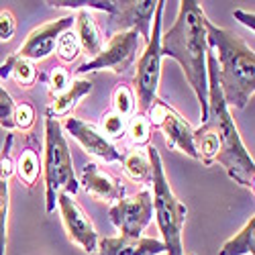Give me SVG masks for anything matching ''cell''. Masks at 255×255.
<instances>
[{"label": "cell", "instance_id": "6da1fadb", "mask_svg": "<svg viewBox=\"0 0 255 255\" xmlns=\"http://www.w3.org/2000/svg\"><path fill=\"white\" fill-rule=\"evenodd\" d=\"M178 18L174 27L159 39L161 57L176 59L184 76L194 90L200 102L202 123L206 121V104H208V78H206V29H204V10L196 0H182L178 2Z\"/></svg>", "mask_w": 255, "mask_h": 255}, {"label": "cell", "instance_id": "7a4b0ae2", "mask_svg": "<svg viewBox=\"0 0 255 255\" xmlns=\"http://www.w3.org/2000/svg\"><path fill=\"white\" fill-rule=\"evenodd\" d=\"M206 45L217 59L219 88L227 106L245 109L255 92V53L241 35L204 18Z\"/></svg>", "mask_w": 255, "mask_h": 255}, {"label": "cell", "instance_id": "3957f363", "mask_svg": "<svg viewBox=\"0 0 255 255\" xmlns=\"http://www.w3.org/2000/svg\"><path fill=\"white\" fill-rule=\"evenodd\" d=\"M206 78H208V104H206V121L219 137V155L217 163L225 167L231 180L253 190L255 180V163L249 155L247 147L241 141V135L231 117L229 106L221 94L219 78H217V59L212 49L206 53Z\"/></svg>", "mask_w": 255, "mask_h": 255}, {"label": "cell", "instance_id": "277c9868", "mask_svg": "<svg viewBox=\"0 0 255 255\" xmlns=\"http://www.w3.org/2000/svg\"><path fill=\"white\" fill-rule=\"evenodd\" d=\"M147 155L151 161V186H153V212L157 219V227L163 237L165 255H184V243H182V231L186 223L188 208L184 202L176 198V194L169 188V182L163 172V163L159 157V151L153 145L147 147Z\"/></svg>", "mask_w": 255, "mask_h": 255}, {"label": "cell", "instance_id": "5b68a950", "mask_svg": "<svg viewBox=\"0 0 255 255\" xmlns=\"http://www.w3.org/2000/svg\"><path fill=\"white\" fill-rule=\"evenodd\" d=\"M45 212L51 215L57 204V194L66 192L70 196L78 194L80 184L74 176L72 155L61 125L55 119H45Z\"/></svg>", "mask_w": 255, "mask_h": 255}, {"label": "cell", "instance_id": "8992f818", "mask_svg": "<svg viewBox=\"0 0 255 255\" xmlns=\"http://www.w3.org/2000/svg\"><path fill=\"white\" fill-rule=\"evenodd\" d=\"M165 2L157 0V8L153 14V31L149 33V41L147 47L141 53L137 61V70H135V100H137V113L147 115L153 102L157 100V86H159V78H161V49H159V39H161V12H163Z\"/></svg>", "mask_w": 255, "mask_h": 255}, {"label": "cell", "instance_id": "52a82bcc", "mask_svg": "<svg viewBox=\"0 0 255 255\" xmlns=\"http://www.w3.org/2000/svg\"><path fill=\"white\" fill-rule=\"evenodd\" d=\"M139 43H141V37L137 31L115 33L109 37L106 45H102L100 53L94 59L82 63L76 70V74L98 72V70H113L115 74H125L137 59Z\"/></svg>", "mask_w": 255, "mask_h": 255}, {"label": "cell", "instance_id": "ba28073f", "mask_svg": "<svg viewBox=\"0 0 255 255\" xmlns=\"http://www.w3.org/2000/svg\"><path fill=\"white\" fill-rule=\"evenodd\" d=\"M149 119L153 129H159L165 137V145L169 149H178L190 157L196 159V151H194V141H192V135H194V129L190 127V123L180 115L176 113L172 106H167L163 100H155L153 106L149 109Z\"/></svg>", "mask_w": 255, "mask_h": 255}, {"label": "cell", "instance_id": "9c48e42d", "mask_svg": "<svg viewBox=\"0 0 255 255\" xmlns=\"http://www.w3.org/2000/svg\"><path fill=\"white\" fill-rule=\"evenodd\" d=\"M155 8L157 0H113L106 33L115 35L123 31H137L143 41H149Z\"/></svg>", "mask_w": 255, "mask_h": 255}, {"label": "cell", "instance_id": "30bf717a", "mask_svg": "<svg viewBox=\"0 0 255 255\" xmlns=\"http://www.w3.org/2000/svg\"><path fill=\"white\" fill-rule=\"evenodd\" d=\"M109 217L113 225L121 231V237L137 239L143 229L151 223L153 217V200L149 190H141L131 198H121L115 206H111Z\"/></svg>", "mask_w": 255, "mask_h": 255}, {"label": "cell", "instance_id": "8fae6325", "mask_svg": "<svg viewBox=\"0 0 255 255\" xmlns=\"http://www.w3.org/2000/svg\"><path fill=\"white\" fill-rule=\"evenodd\" d=\"M57 206L61 212V223L68 233V239L76 245H80L86 253H94L98 245V233L92 225V221L86 217L82 206L66 192L57 194Z\"/></svg>", "mask_w": 255, "mask_h": 255}, {"label": "cell", "instance_id": "7c38bea8", "mask_svg": "<svg viewBox=\"0 0 255 255\" xmlns=\"http://www.w3.org/2000/svg\"><path fill=\"white\" fill-rule=\"evenodd\" d=\"M72 27H74V16H61L57 20H51V23L41 25L29 33L27 41L20 45V49L14 55L20 59H29V61L45 59L55 51L59 35L63 31H70Z\"/></svg>", "mask_w": 255, "mask_h": 255}, {"label": "cell", "instance_id": "4fadbf2b", "mask_svg": "<svg viewBox=\"0 0 255 255\" xmlns=\"http://www.w3.org/2000/svg\"><path fill=\"white\" fill-rule=\"evenodd\" d=\"M66 129L70 131V135L84 147V151H88L104 161H121V151L117 147L102 135V131H98L94 125L80 121L76 117H68L66 119Z\"/></svg>", "mask_w": 255, "mask_h": 255}, {"label": "cell", "instance_id": "5bb4252c", "mask_svg": "<svg viewBox=\"0 0 255 255\" xmlns=\"http://www.w3.org/2000/svg\"><path fill=\"white\" fill-rule=\"evenodd\" d=\"M96 255H161L165 247L157 239L149 237H102L96 245Z\"/></svg>", "mask_w": 255, "mask_h": 255}, {"label": "cell", "instance_id": "9a60e30c", "mask_svg": "<svg viewBox=\"0 0 255 255\" xmlns=\"http://www.w3.org/2000/svg\"><path fill=\"white\" fill-rule=\"evenodd\" d=\"M82 188L86 192L98 200H121L125 198V188L123 184L111 176L109 172H102L96 163H86L82 172V180H80Z\"/></svg>", "mask_w": 255, "mask_h": 255}, {"label": "cell", "instance_id": "2e32d148", "mask_svg": "<svg viewBox=\"0 0 255 255\" xmlns=\"http://www.w3.org/2000/svg\"><path fill=\"white\" fill-rule=\"evenodd\" d=\"M92 92V82L76 78L70 82V86L63 90L61 94L53 96V100L47 104V119H59V117H70V113L76 109V104L80 98Z\"/></svg>", "mask_w": 255, "mask_h": 255}, {"label": "cell", "instance_id": "e0dca14e", "mask_svg": "<svg viewBox=\"0 0 255 255\" xmlns=\"http://www.w3.org/2000/svg\"><path fill=\"white\" fill-rule=\"evenodd\" d=\"M74 25H76V37L80 41V49L86 55H90V59H94L102 49V33L98 29L96 18L92 16L90 10H78Z\"/></svg>", "mask_w": 255, "mask_h": 255}, {"label": "cell", "instance_id": "ac0fdd59", "mask_svg": "<svg viewBox=\"0 0 255 255\" xmlns=\"http://www.w3.org/2000/svg\"><path fill=\"white\" fill-rule=\"evenodd\" d=\"M194 141V151H196V159L200 163H204L206 167L217 163V155H219V137L212 131V127L208 123H202L200 129L194 131L192 135Z\"/></svg>", "mask_w": 255, "mask_h": 255}, {"label": "cell", "instance_id": "d6986e66", "mask_svg": "<svg viewBox=\"0 0 255 255\" xmlns=\"http://www.w3.org/2000/svg\"><path fill=\"white\" fill-rule=\"evenodd\" d=\"M14 78V82L20 88H31L37 82V70L33 66V61L20 59L16 55L6 57L4 63H0V78Z\"/></svg>", "mask_w": 255, "mask_h": 255}, {"label": "cell", "instance_id": "ffe728a7", "mask_svg": "<svg viewBox=\"0 0 255 255\" xmlns=\"http://www.w3.org/2000/svg\"><path fill=\"white\" fill-rule=\"evenodd\" d=\"M253 253H255V217L251 215V219H247L245 227L237 235L223 243L219 255H253Z\"/></svg>", "mask_w": 255, "mask_h": 255}, {"label": "cell", "instance_id": "44dd1931", "mask_svg": "<svg viewBox=\"0 0 255 255\" xmlns=\"http://www.w3.org/2000/svg\"><path fill=\"white\" fill-rule=\"evenodd\" d=\"M121 161H123V169L127 178H131L133 182H141V184H151V161H149L147 151L137 147V149L123 155Z\"/></svg>", "mask_w": 255, "mask_h": 255}, {"label": "cell", "instance_id": "7402d4cb", "mask_svg": "<svg viewBox=\"0 0 255 255\" xmlns=\"http://www.w3.org/2000/svg\"><path fill=\"white\" fill-rule=\"evenodd\" d=\"M16 169V176L18 180L23 182L27 188H33L41 176V161H39V155L33 151V149H25L23 153L18 155V161L14 165Z\"/></svg>", "mask_w": 255, "mask_h": 255}, {"label": "cell", "instance_id": "603a6c76", "mask_svg": "<svg viewBox=\"0 0 255 255\" xmlns=\"http://www.w3.org/2000/svg\"><path fill=\"white\" fill-rule=\"evenodd\" d=\"M113 111L123 119H131L137 113V100L127 84H119L113 92Z\"/></svg>", "mask_w": 255, "mask_h": 255}, {"label": "cell", "instance_id": "cb8c5ba5", "mask_svg": "<svg viewBox=\"0 0 255 255\" xmlns=\"http://www.w3.org/2000/svg\"><path fill=\"white\" fill-rule=\"evenodd\" d=\"M151 123L147 119V115H141V113H135L129 123H127V135L131 137V141L137 145V147H143V145H149V139H151Z\"/></svg>", "mask_w": 255, "mask_h": 255}, {"label": "cell", "instance_id": "d4e9b609", "mask_svg": "<svg viewBox=\"0 0 255 255\" xmlns=\"http://www.w3.org/2000/svg\"><path fill=\"white\" fill-rule=\"evenodd\" d=\"M80 41H78V37H76V33L70 29V31H63L61 35H59V39H57V45H55V53H57V57L61 59V61H66V63H70V61H74L78 55H80Z\"/></svg>", "mask_w": 255, "mask_h": 255}, {"label": "cell", "instance_id": "484cf974", "mask_svg": "<svg viewBox=\"0 0 255 255\" xmlns=\"http://www.w3.org/2000/svg\"><path fill=\"white\" fill-rule=\"evenodd\" d=\"M6 217H8V180L0 176V255L6 253Z\"/></svg>", "mask_w": 255, "mask_h": 255}, {"label": "cell", "instance_id": "4316f807", "mask_svg": "<svg viewBox=\"0 0 255 255\" xmlns=\"http://www.w3.org/2000/svg\"><path fill=\"white\" fill-rule=\"evenodd\" d=\"M127 133V119H123L121 115H117L115 111L106 113L102 117V135L106 139H123Z\"/></svg>", "mask_w": 255, "mask_h": 255}, {"label": "cell", "instance_id": "83f0119b", "mask_svg": "<svg viewBox=\"0 0 255 255\" xmlns=\"http://www.w3.org/2000/svg\"><path fill=\"white\" fill-rule=\"evenodd\" d=\"M35 123V109L27 102L14 104V113H12V125L20 131H29Z\"/></svg>", "mask_w": 255, "mask_h": 255}, {"label": "cell", "instance_id": "f1b7e54d", "mask_svg": "<svg viewBox=\"0 0 255 255\" xmlns=\"http://www.w3.org/2000/svg\"><path fill=\"white\" fill-rule=\"evenodd\" d=\"M12 113H14V100L2 86H0V127H4V129H8V131L14 129Z\"/></svg>", "mask_w": 255, "mask_h": 255}, {"label": "cell", "instance_id": "f546056e", "mask_svg": "<svg viewBox=\"0 0 255 255\" xmlns=\"http://www.w3.org/2000/svg\"><path fill=\"white\" fill-rule=\"evenodd\" d=\"M70 82H72V76H70V72L66 68H55L51 72V76H49V92H51V96L61 94L70 86Z\"/></svg>", "mask_w": 255, "mask_h": 255}, {"label": "cell", "instance_id": "4dcf8cb0", "mask_svg": "<svg viewBox=\"0 0 255 255\" xmlns=\"http://www.w3.org/2000/svg\"><path fill=\"white\" fill-rule=\"evenodd\" d=\"M16 31V20L10 10H0V41L12 39Z\"/></svg>", "mask_w": 255, "mask_h": 255}, {"label": "cell", "instance_id": "1f68e13d", "mask_svg": "<svg viewBox=\"0 0 255 255\" xmlns=\"http://www.w3.org/2000/svg\"><path fill=\"white\" fill-rule=\"evenodd\" d=\"M233 16H235V18H239V20H241V23H243L245 27H249L251 31L255 29V23H253V14H249V12L241 10V8H237L235 12H233Z\"/></svg>", "mask_w": 255, "mask_h": 255}]
</instances>
